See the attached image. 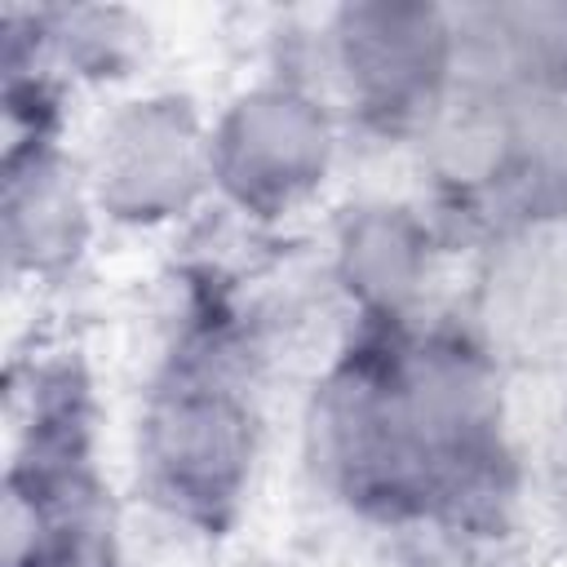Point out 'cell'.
Returning a JSON list of instances; mask_svg holds the SVG:
<instances>
[{
	"instance_id": "7a4b0ae2",
	"label": "cell",
	"mask_w": 567,
	"mask_h": 567,
	"mask_svg": "<svg viewBox=\"0 0 567 567\" xmlns=\"http://www.w3.org/2000/svg\"><path fill=\"white\" fill-rule=\"evenodd\" d=\"M465 71L452 9L363 0L319 27V84L346 128L416 142Z\"/></svg>"
},
{
	"instance_id": "277c9868",
	"label": "cell",
	"mask_w": 567,
	"mask_h": 567,
	"mask_svg": "<svg viewBox=\"0 0 567 567\" xmlns=\"http://www.w3.org/2000/svg\"><path fill=\"white\" fill-rule=\"evenodd\" d=\"M80 168L106 226H177L213 199L208 115L186 93H128L93 124Z\"/></svg>"
},
{
	"instance_id": "8992f818",
	"label": "cell",
	"mask_w": 567,
	"mask_h": 567,
	"mask_svg": "<svg viewBox=\"0 0 567 567\" xmlns=\"http://www.w3.org/2000/svg\"><path fill=\"white\" fill-rule=\"evenodd\" d=\"M434 275V226L421 208L399 199H368L346 208L328 244V279L372 328L416 319Z\"/></svg>"
},
{
	"instance_id": "6da1fadb",
	"label": "cell",
	"mask_w": 567,
	"mask_h": 567,
	"mask_svg": "<svg viewBox=\"0 0 567 567\" xmlns=\"http://www.w3.org/2000/svg\"><path fill=\"white\" fill-rule=\"evenodd\" d=\"M261 452L252 403V341L230 319L195 323L151 381L137 416V478L146 501L195 532L244 505Z\"/></svg>"
},
{
	"instance_id": "3957f363",
	"label": "cell",
	"mask_w": 567,
	"mask_h": 567,
	"mask_svg": "<svg viewBox=\"0 0 567 567\" xmlns=\"http://www.w3.org/2000/svg\"><path fill=\"white\" fill-rule=\"evenodd\" d=\"M346 120L319 80L266 71L208 115L213 199L257 226L310 208L341 155Z\"/></svg>"
},
{
	"instance_id": "5b68a950",
	"label": "cell",
	"mask_w": 567,
	"mask_h": 567,
	"mask_svg": "<svg viewBox=\"0 0 567 567\" xmlns=\"http://www.w3.org/2000/svg\"><path fill=\"white\" fill-rule=\"evenodd\" d=\"M97 204L89 195L80 155L62 146L58 128L9 133L0 235L13 279L58 284L66 279L97 230Z\"/></svg>"
}]
</instances>
